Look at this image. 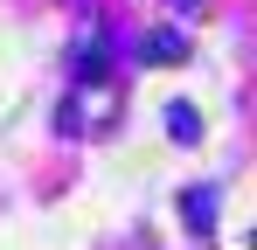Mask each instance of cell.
I'll use <instances>...</instances> for the list:
<instances>
[{"label":"cell","instance_id":"cell-1","mask_svg":"<svg viewBox=\"0 0 257 250\" xmlns=\"http://www.w3.org/2000/svg\"><path fill=\"white\" fill-rule=\"evenodd\" d=\"M139 56H146V63H181V56H188V42L174 35V28H153V35H146V49H139Z\"/></svg>","mask_w":257,"mask_h":250},{"label":"cell","instance_id":"cell-2","mask_svg":"<svg viewBox=\"0 0 257 250\" xmlns=\"http://www.w3.org/2000/svg\"><path fill=\"white\" fill-rule=\"evenodd\" d=\"M167 132L174 139H195L202 125H195V104H167Z\"/></svg>","mask_w":257,"mask_h":250},{"label":"cell","instance_id":"cell-3","mask_svg":"<svg viewBox=\"0 0 257 250\" xmlns=\"http://www.w3.org/2000/svg\"><path fill=\"white\" fill-rule=\"evenodd\" d=\"M188 215H195V229H209V215H215V195H202V188H188Z\"/></svg>","mask_w":257,"mask_h":250},{"label":"cell","instance_id":"cell-4","mask_svg":"<svg viewBox=\"0 0 257 250\" xmlns=\"http://www.w3.org/2000/svg\"><path fill=\"white\" fill-rule=\"evenodd\" d=\"M174 7H195V0H174Z\"/></svg>","mask_w":257,"mask_h":250}]
</instances>
